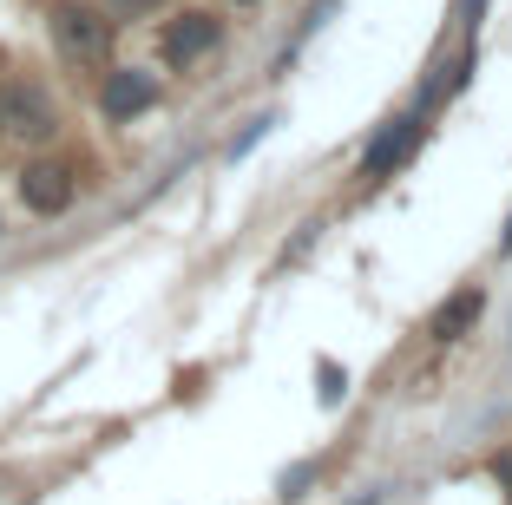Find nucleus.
Masks as SVG:
<instances>
[{
  "label": "nucleus",
  "mask_w": 512,
  "mask_h": 505,
  "mask_svg": "<svg viewBox=\"0 0 512 505\" xmlns=\"http://www.w3.org/2000/svg\"><path fill=\"white\" fill-rule=\"evenodd\" d=\"M46 33H53V46H60V60L106 66L112 40H119V20H112L99 0H53V7H46Z\"/></svg>",
  "instance_id": "obj_1"
},
{
  "label": "nucleus",
  "mask_w": 512,
  "mask_h": 505,
  "mask_svg": "<svg viewBox=\"0 0 512 505\" xmlns=\"http://www.w3.org/2000/svg\"><path fill=\"white\" fill-rule=\"evenodd\" d=\"M434 105H440V79L421 92V99L407 105V112H394L388 125H381L375 138H368V151H362V184H381V178H394L414 151H421V138H427V119H434Z\"/></svg>",
  "instance_id": "obj_2"
},
{
  "label": "nucleus",
  "mask_w": 512,
  "mask_h": 505,
  "mask_svg": "<svg viewBox=\"0 0 512 505\" xmlns=\"http://www.w3.org/2000/svg\"><path fill=\"white\" fill-rule=\"evenodd\" d=\"M217 46H224V14L217 7H178V14L158 27V60L171 73H191L197 60H211Z\"/></svg>",
  "instance_id": "obj_3"
},
{
  "label": "nucleus",
  "mask_w": 512,
  "mask_h": 505,
  "mask_svg": "<svg viewBox=\"0 0 512 505\" xmlns=\"http://www.w3.org/2000/svg\"><path fill=\"white\" fill-rule=\"evenodd\" d=\"M158 92L165 86H158V73H145V66H106V79H99V119L132 125L158 105Z\"/></svg>",
  "instance_id": "obj_4"
},
{
  "label": "nucleus",
  "mask_w": 512,
  "mask_h": 505,
  "mask_svg": "<svg viewBox=\"0 0 512 505\" xmlns=\"http://www.w3.org/2000/svg\"><path fill=\"white\" fill-rule=\"evenodd\" d=\"M60 132V112L46 99L40 86H0V138H20V145H46V138Z\"/></svg>",
  "instance_id": "obj_5"
},
{
  "label": "nucleus",
  "mask_w": 512,
  "mask_h": 505,
  "mask_svg": "<svg viewBox=\"0 0 512 505\" xmlns=\"http://www.w3.org/2000/svg\"><path fill=\"white\" fill-rule=\"evenodd\" d=\"M73 171H66L60 158H27V171H20V204L33 210V217H66L73 210Z\"/></svg>",
  "instance_id": "obj_6"
},
{
  "label": "nucleus",
  "mask_w": 512,
  "mask_h": 505,
  "mask_svg": "<svg viewBox=\"0 0 512 505\" xmlns=\"http://www.w3.org/2000/svg\"><path fill=\"white\" fill-rule=\"evenodd\" d=\"M480 309H486V296H480V289H460L453 302H440V315H434V335H440V342H460V335H467V328L480 322Z\"/></svg>",
  "instance_id": "obj_7"
},
{
  "label": "nucleus",
  "mask_w": 512,
  "mask_h": 505,
  "mask_svg": "<svg viewBox=\"0 0 512 505\" xmlns=\"http://www.w3.org/2000/svg\"><path fill=\"white\" fill-rule=\"evenodd\" d=\"M112 20H145V14H158V0H99Z\"/></svg>",
  "instance_id": "obj_8"
},
{
  "label": "nucleus",
  "mask_w": 512,
  "mask_h": 505,
  "mask_svg": "<svg viewBox=\"0 0 512 505\" xmlns=\"http://www.w3.org/2000/svg\"><path fill=\"white\" fill-rule=\"evenodd\" d=\"M309 479H316V460L296 466V473H283V499H302V492H309Z\"/></svg>",
  "instance_id": "obj_9"
},
{
  "label": "nucleus",
  "mask_w": 512,
  "mask_h": 505,
  "mask_svg": "<svg viewBox=\"0 0 512 505\" xmlns=\"http://www.w3.org/2000/svg\"><path fill=\"white\" fill-rule=\"evenodd\" d=\"M342 394H348V374H335L329 361H322V401H342Z\"/></svg>",
  "instance_id": "obj_10"
},
{
  "label": "nucleus",
  "mask_w": 512,
  "mask_h": 505,
  "mask_svg": "<svg viewBox=\"0 0 512 505\" xmlns=\"http://www.w3.org/2000/svg\"><path fill=\"white\" fill-rule=\"evenodd\" d=\"M493 479H499V492H512V446L493 453Z\"/></svg>",
  "instance_id": "obj_11"
},
{
  "label": "nucleus",
  "mask_w": 512,
  "mask_h": 505,
  "mask_svg": "<svg viewBox=\"0 0 512 505\" xmlns=\"http://www.w3.org/2000/svg\"><path fill=\"white\" fill-rule=\"evenodd\" d=\"M355 505H381V486H375V492H362V499H355Z\"/></svg>",
  "instance_id": "obj_12"
},
{
  "label": "nucleus",
  "mask_w": 512,
  "mask_h": 505,
  "mask_svg": "<svg viewBox=\"0 0 512 505\" xmlns=\"http://www.w3.org/2000/svg\"><path fill=\"white\" fill-rule=\"evenodd\" d=\"M499 250H512V223H506V230H499Z\"/></svg>",
  "instance_id": "obj_13"
},
{
  "label": "nucleus",
  "mask_w": 512,
  "mask_h": 505,
  "mask_svg": "<svg viewBox=\"0 0 512 505\" xmlns=\"http://www.w3.org/2000/svg\"><path fill=\"white\" fill-rule=\"evenodd\" d=\"M230 7H263V0H230Z\"/></svg>",
  "instance_id": "obj_14"
}]
</instances>
